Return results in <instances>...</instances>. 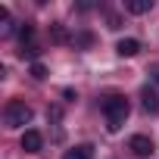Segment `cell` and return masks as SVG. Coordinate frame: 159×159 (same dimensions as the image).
<instances>
[{
    "label": "cell",
    "mask_w": 159,
    "mask_h": 159,
    "mask_svg": "<svg viewBox=\"0 0 159 159\" xmlns=\"http://www.w3.org/2000/svg\"><path fill=\"white\" fill-rule=\"evenodd\" d=\"M31 119H34V109H31L25 100H10L7 109H3V122H7V128H25ZM25 131H28V128H25Z\"/></svg>",
    "instance_id": "7a4b0ae2"
},
{
    "label": "cell",
    "mask_w": 159,
    "mask_h": 159,
    "mask_svg": "<svg viewBox=\"0 0 159 159\" xmlns=\"http://www.w3.org/2000/svg\"><path fill=\"white\" fill-rule=\"evenodd\" d=\"M153 81H159V69H153Z\"/></svg>",
    "instance_id": "5bb4252c"
},
{
    "label": "cell",
    "mask_w": 159,
    "mask_h": 159,
    "mask_svg": "<svg viewBox=\"0 0 159 159\" xmlns=\"http://www.w3.org/2000/svg\"><path fill=\"white\" fill-rule=\"evenodd\" d=\"M128 150L134 153V156H140V159H147V156H153L156 153V143L147 137V134H134L131 140H128Z\"/></svg>",
    "instance_id": "3957f363"
},
{
    "label": "cell",
    "mask_w": 159,
    "mask_h": 159,
    "mask_svg": "<svg viewBox=\"0 0 159 159\" xmlns=\"http://www.w3.org/2000/svg\"><path fill=\"white\" fill-rule=\"evenodd\" d=\"M13 28H16V25H13L10 10H7V7H0V34H3V38H10V34H13Z\"/></svg>",
    "instance_id": "9c48e42d"
},
{
    "label": "cell",
    "mask_w": 159,
    "mask_h": 159,
    "mask_svg": "<svg viewBox=\"0 0 159 159\" xmlns=\"http://www.w3.org/2000/svg\"><path fill=\"white\" fill-rule=\"evenodd\" d=\"M100 109H103V116H106V131H112V134L125 125V119H128V112H131V106H128V100H125L122 94H106L103 103H100Z\"/></svg>",
    "instance_id": "6da1fadb"
},
{
    "label": "cell",
    "mask_w": 159,
    "mask_h": 159,
    "mask_svg": "<svg viewBox=\"0 0 159 159\" xmlns=\"http://www.w3.org/2000/svg\"><path fill=\"white\" fill-rule=\"evenodd\" d=\"M25 44H34V25H22L19 28V47H25Z\"/></svg>",
    "instance_id": "8fae6325"
},
{
    "label": "cell",
    "mask_w": 159,
    "mask_h": 159,
    "mask_svg": "<svg viewBox=\"0 0 159 159\" xmlns=\"http://www.w3.org/2000/svg\"><path fill=\"white\" fill-rule=\"evenodd\" d=\"M116 53H119V56H137V53H140V41H137V38H122V41L116 44Z\"/></svg>",
    "instance_id": "5b68a950"
},
{
    "label": "cell",
    "mask_w": 159,
    "mask_h": 159,
    "mask_svg": "<svg viewBox=\"0 0 159 159\" xmlns=\"http://www.w3.org/2000/svg\"><path fill=\"white\" fill-rule=\"evenodd\" d=\"M41 147H44V137H41V131L28 128V131L22 134V150H25V153H38Z\"/></svg>",
    "instance_id": "277c9868"
},
{
    "label": "cell",
    "mask_w": 159,
    "mask_h": 159,
    "mask_svg": "<svg viewBox=\"0 0 159 159\" xmlns=\"http://www.w3.org/2000/svg\"><path fill=\"white\" fill-rule=\"evenodd\" d=\"M28 72H31L34 81H44V78H47V66H44V62H31V69H28Z\"/></svg>",
    "instance_id": "4fadbf2b"
},
{
    "label": "cell",
    "mask_w": 159,
    "mask_h": 159,
    "mask_svg": "<svg viewBox=\"0 0 159 159\" xmlns=\"http://www.w3.org/2000/svg\"><path fill=\"white\" fill-rule=\"evenodd\" d=\"M140 103H143V109L147 112H159V94L147 84V88H140Z\"/></svg>",
    "instance_id": "8992f818"
},
{
    "label": "cell",
    "mask_w": 159,
    "mask_h": 159,
    "mask_svg": "<svg viewBox=\"0 0 159 159\" xmlns=\"http://www.w3.org/2000/svg\"><path fill=\"white\" fill-rule=\"evenodd\" d=\"M62 159H94V147H91V143H78V147L66 150Z\"/></svg>",
    "instance_id": "52a82bcc"
},
{
    "label": "cell",
    "mask_w": 159,
    "mask_h": 159,
    "mask_svg": "<svg viewBox=\"0 0 159 159\" xmlns=\"http://www.w3.org/2000/svg\"><path fill=\"white\" fill-rule=\"evenodd\" d=\"M50 41H53V44H69V31H66V25L53 22V25H50Z\"/></svg>",
    "instance_id": "30bf717a"
},
{
    "label": "cell",
    "mask_w": 159,
    "mask_h": 159,
    "mask_svg": "<svg viewBox=\"0 0 159 159\" xmlns=\"http://www.w3.org/2000/svg\"><path fill=\"white\" fill-rule=\"evenodd\" d=\"M19 56H22V59H34V62H38L41 47H38V44H25V47H19Z\"/></svg>",
    "instance_id": "7c38bea8"
},
{
    "label": "cell",
    "mask_w": 159,
    "mask_h": 159,
    "mask_svg": "<svg viewBox=\"0 0 159 159\" xmlns=\"http://www.w3.org/2000/svg\"><path fill=\"white\" fill-rule=\"evenodd\" d=\"M125 10H128V13H134V16H143V13H150V10H153V0H128Z\"/></svg>",
    "instance_id": "ba28073f"
}]
</instances>
